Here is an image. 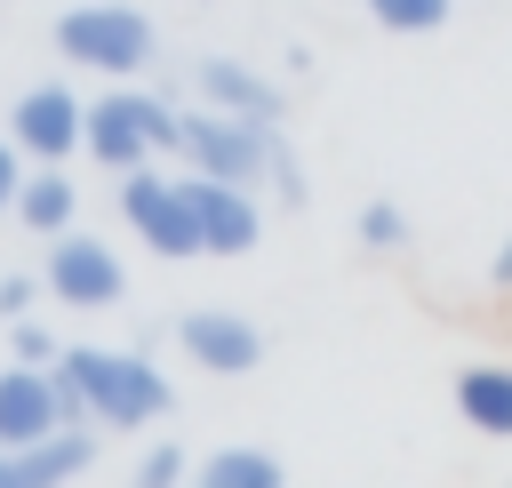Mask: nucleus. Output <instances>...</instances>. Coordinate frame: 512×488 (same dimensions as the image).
Returning <instances> with one entry per match:
<instances>
[{"label": "nucleus", "mask_w": 512, "mask_h": 488, "mask_svg": "<svg viewBox=\"0 0 512 488\" xmlns=\"http://www.w3.org/2000/svg\"><path fill=\"white\" fill-rule=\"evenodd\" d=\"M56 368L80 384V400H88V424H96V432H144V424H160V416L176 408V384H168L144 352L64 344V352H56Z\"/></svg>", "instance_id": "1"}, {"label": "nucleus", "mask_w": 512, "mask_h": 488, "mask_svg": "<svg viewBox=\"0 0 512 488\" xmlns=\"http://www.w3.org/2000/svg\"><path fill=\"white\" fill-rule=\"evenodd\" d=\"M56 56L80 64V72H104V80H136L160 56V32L128 0H80V8L56 16Z\"/></svg>", "instance_id": "2"}, {"label": "nucleus", "mask_w": 512, "mask_h": 488, "mask_svg": "<svg viewBox=\"0 0 512 488\" xmlns=\"http://www.w3.org/2000/svg\"><path fill=\"white\" fill-rule=\"evenodd\" d=\"M80 152H88L96 168L128 176V168H144V160L184 152V112L160 104V96H144V88H112V96L88 104V144H80Z\"/></svg>", "instance_id": "3"}, {"label": "nucleus", "mask_w": 512, "mask_h": 488, "mask_svg": "<svg viewBox=\"0 0 512 488\" xmlns=\"http://www.w3.org/2000/svg\"><path fill=\"white\" fill-rule=\"evenodd\" d=\"M184 160L200 176H224V184H272V160H280V136L272 120H240V112H184Z\"/></svg>", "instance_id": "4"}, {"label": "nucleus", "mask_w": 512, "mask_h": 488, "mask_svg": "<svg viewBox=\"0 0 512 488\" xmlns=\"http://www.w3.org/2000/svg\"><path fill=\"white\" fill-rule=\"evenodd\" d=\"M120 216H128V232L152 256H168V264L200 256V216L184 200V176H160V160H144V168L120 176Z\"/></svg>", "instance_id": "5"}, {"label": "nucleus", "mask_w": 512, "mask_h": 488, "mask_svg": "<svg viewBox=\"0 0 512 488\" xmlns=\"http://www.w3.org/2000/svg\"><path fill=\"white\" fill-rule=\"evenodd\" d=\"M40 288L56 304H72V312H112L128 296V272H120V256L96 232H56L48 240V264H40Z\"/></svg>", "instance_id": "6"}, {"label": "nucleus", "mask_w": 512, "mask_h": 488, "mask_svg": "<svg viewBox=\"0 0 512 488\" xmlns=\"http://www.w3.org/2000/svg\"><path fill=\"white\" fill-rule=\"evenodd\" d=\"M8 136L24 144V160H72L80 144H88V104L64 88V80H32L24 96H16V112H8Z\"/></svg>", "instance_id": "7"}, {"label": "nucleus", "mask_w": 512, "mask_h": 488, "mask_svg": "<svg viewBox=\"0 0 512 488\" xmlns=\"http://www.w3.org/2000/svg\"><path fill=\"white\" fill-rule=\"evenodd\" d=\"M184 200H192V216H200V256H248L256 240H264V208H256V192L248 184H224V176H184Z\"/></svg>", "instance_id": "8"}, {"label": "nucleus", "mask_w": 512, "mask_h": 488, "mask_svg": "<svg viewBox=\"0 0 512 488\" xmlns=\"http://www.w3.org/2000/svg\"><path fill=\"white\" fill-rule=\"evenodd\" d=\"M176 344H184V360L208 368V376H248V368L264 360V328L240 320V312H216V304L184 312V320H176Z\"/></svg>", "instance_id": "9"}, {"label": "nucleus", "mask_w": 512, "mask_h": 488, "mask_svg": "<svg viewBox=\"0 0 512 488\" xmlns=\"http://www.w3.org/2000/svg\"><path fill=\"white\" fill-rule=\"evenodd\" d=\"M48 432H64L56 368H32V360L0 368V448H32V440H48Z\"/></svg>", "instance_id": "10"}, {"label": "nucleus", "mask_w": 512, "mask_h": 488, "mask_svg": "<svg viewBox=\"0 0 512 488\" xmlns=\"http://www.w3.org/2000/svg\"><path fill=\"white\" fill-rule=\"evenodd\" d=\"M88 464H96V424H64V432H48L32 448H8L0 488H72Z\"/></svg>", "instance_id": "11"}, {"label": "nucleus", "mask_w": 512, "mask_h": 488, "mask_svg": "<svg viewBox=\"0 0 512 488\" xmlns=\"http://www.w3.org/2000/svg\"><path fill=\"white\" fill-rule=\"evenodd\" d=\"M200 96H208L216 112H240V120H280V112H288V96H280L264 72L232 64V56H208V64H200Z\"/></svg>", "instance_id": "12"}, {"label": "nucleus", "mask_w": 512, "mask_h": 488, "mask_svg": "<svg viewBox=\"0 0 512 488\" xmlns=\"http://www.w3.org/2000/svg\"><path fill=\"white\" fill-rule=\"evenodd\" d=\"M456 416L488 440H512V368L504 360H472L456 368Z\"/></svg>", "instance_id": "13"}, {"label": "nucleus", "mask_w": 512, "mask_h": 488, "mask_svg": "<svg viewBox=\"0 0 512 488\" xmlns=\"http://www.w3.org/2000/svg\"><path fill=\"white\" fill-rule=\"evenodd\" d=\"M72 216H80L72 176H64L56 160H32V176H24V192H16V224H32L40 240H56V232H72Z\"/></svg>", "instance_id": "14"}, {"label": "nucleus", "mask_w": 512, "mask_h": 488, "mask_svg": "<svg viewBox=\"0 0 512 488\" xmlns=\"http://www.w3.org/2000/svg\"><path fill=\"white\" fill-rule=\"evenodd\" d=\"M184 488H288V464L272 448H216V456L192 464Z\"/></svg>", "instance_id": "15"}, {"label": "nucleus", "mask_w": 512, "mask_h": 488, "mask_svg": "<svg viewBox=\"0 0 512 488\" xmlns=\"http://www.w3.org/2000/svg\"><path fill=\"white\" fill-rule=\"evenodd\" d=\"M360 8H368L384 32H440L456 0H360Z\"/></svg>", "instance_id": "16"}, {"label": "nucleus", "mask_w": 512, "mask_h": 488, "mask_svg": "<svg viewBox=\"0 0 512 488\" xmlns=\"http://www.w3.org/2000/svg\"><path fill=\"white\" fill-rule=\"evenodd\" d=\"M184 480H192V456H184L176 440H160V448L136 464V480H128V488H184Z\"/></svg>", "instance_id": "17"}, {"label": "nucleus", "mask_w": 512, "mask_h": 488, "mask_svg": "<svg viewBox=\"0 0 512 488\" xmlns=\"http://www.w3.org/2000/svg\"><path fill=\"white\" fill-rule=\"evenodd\" d=\"M352 232H360L368 248H400V240H408V216H400L392 200H368V208L352 216Z\"/></svg>", "instance_id": "18"}, {"label": "nucleus", "mask_w": 512, "mask_h": 488, "mask_svg": "<svg viewBox=\"0 0 512 488\" xmlns=\"http://www.w3.org/2000/svg\"><path fill=\"white\" fill-rule=\"evenodd\" d=\"M24 176H32L24 144H16V136H0V216H16V192H24Z\"/></svg>", "instance_id": "19"}, {"label": "nucleus", "mask_w": 512, "mask_h": 488, "mask_svg": "<svg viewBox=\"0 0 512 488\" xmlns=\"http://www.w3.org/2000/svg\"><path fill=\"white\" fill-rule=\"evenodd\" d=\"M8 344H16V360H32V368H56V352H64V344H56L48 328H32V320H16Z\"/></svg>", "instance_id": "20"}, {"label": "nucleus", "mask_w": 512, "mask_h": 488, "mask_svg": "<svg viewBox=\"0 0 512 488\" xmlns=\"http://www.w3.org/2000/svg\"><path fill=\"white\" fill-rule=\"evenodd\" d=\"M32 288H40L32 272H0V320H24L32 312Z\"/></svg>", "instance_id": "21"}, {"label": "nucleus", "mask_w": 512, "mask_h": 488, "mask_svg": "<svg viewBox=\"0 0 512 488\" xmlns=\"http://www.w3.org/2000/svg\"><path fill=\"white\" fill-rule=\"evenodd\" d=\"M488 280H496V288H504V296H512V240H504V248H496V264H488Z\"/></svg>", "instance_id": "22"}, {"label": "nucleus", "mask_w": 512, "mask_h": 488, "mask_svg": "<svg viewBox=\"0 0 512 488\" xmlns=\"http://www.w3.org/2000/svg\"><path fill=\"white\" fill-rule=\"evenodd\" d=\"M0 464H8V448H0Z\"/></svg>", "instance_id": "23"}]
</instances>
